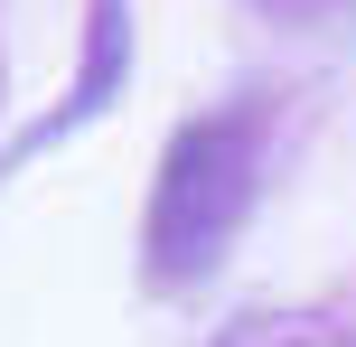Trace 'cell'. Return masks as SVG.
Returning a JSON list of instances; mask_svg holds the SVG:
<instances>
[{
  "label": "cell",
  "instance_id": "1",
  "mask_svg": "<svg viewBox=\"0 0 356 347\" xmlns=\"http://www.w3.org/2000/svg\"><path fill=\"white\" fill-rule=\"evenodd\" d=\"M253 188H263V113L234 104V113H197V122L169 131L160 179H150V216H141L150 291H188L197 273H216Z\"/></svg>",
  "mask_w": 356,
  "mask_h": 347
},
{
  "label": "cell",
  "instance_id": "2",
  "mask_svg": "<svg viewBox=\"0 0 356 347\" xmlns=\"http://www.w3.org/2000/svg\"><path fill=\"white\" fill-rule=\"evenodd\" d=\"M234 347H347L328 319H263V329H244Z\"/></svg>",
  "mask_w": 356,
  "mask_h": 347
}]
</instances>
